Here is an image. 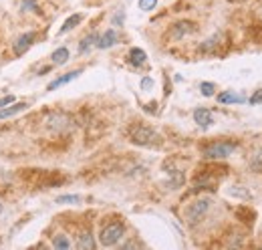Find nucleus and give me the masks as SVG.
Returning <instances> with one entry per match:
<instances>
[{"label": "nucleus", "mask_w": 262, "mask_h": 250, "mask_svg": "<svg viewBox=\"0 0 262 250\" xmlns=\"http://www.w3.org/2000/svg\"><path fill=\"white\" fill-rule=\"evenodd\" d=\"M129 139L135 145H141V147H161V143H163V137L159 136V133L155 129H152L150 125H143V123L131 125Z\"/></svg>", "instance_id": "f257e3e1"}, {"label": "nucleus", "mask_w": 262, "mask_h": 250, "mask_svg": "<svg viewBox=\"0 0 262 250\" xmlns=\"http://www.w3.org/2000/svg\"><path fill=\"white\" fill-rule=\"evenodd\" d=\"M236 147H238L236 141H226V139L212 141L202 147V156L206 159H226L228 156H232L236 152Z\"/></svg>", "instance_id": "f03ea898"}, {"label": "nucleus", "mask_w": 262, "mask_h": 250, "mask_svg": "<svg viewBox=\"0 0 262 250\" xmlns=\"http://www.w3.org/2000/svg\"><path fill=\"white\" fill-rule=\"evenodd\" d=\"M123 234H125V224H123L121 220H113V222H109V224H105V226L101 228V232H99V242H101V246H105V248L115 246V244H119V240L123 238Z\"/></svg>", "instance_id": "7ed1b4c3"}, {"label": "nucleus", "mask_w": 262, "mask_h": 250, "mask_svg": "<svg viewBox=\"0 0 262 250\" xmlns=\"http://www.w3.org/2000/svg\"><path fill=\"white\" fill-rule=\"evenodd\" d=\"M44 125L51 129V131L63 133V131H67V129L73 127V117H71L69 113H65V111H53V113L46 115Z\"/></svg>", "instance_id": "20e7f679"}, {"label": "nucleus", "mask_w": 262, "mask_h": 250, "mask_svg": "<svg viewBox=\"0 0 262 250\" xmlns=\"http://www.w3.org/2000/svg\"><path fill=\"white\" fill-rule=\"evenodd\" d=\"M210 206H212V200H208V198H200V200H196L194 204H190L186 208V220H188V224H198L204 218V216H206V212L210 210Z\"/></svg>", "instance_id": "39448f33"}, {"label": "nucleus", "mask_w": 262, "mask_h": 250, "mask_svg": "<svg viewBox=\"0 0 262 250\" xmlns=\"http://www.w3.org/2000/svg\"><path fill=\"white\" fill-rule=\"evenodd\" d=\"M192 32H196V24H194V23H190V21H179V23H175V24L170 28V39L182 41L186 35H192Z\"/></svg>", "instance_id": "423d86ee"}, {"label": "nucleus", "mask_w": 262, "mask_h": 250, "mask_svg": "<svg viewBox=\"0 0 262 250\" xmlns=\"http://www.w3.org/2000/svg\"><path fill=\"white\" fill-rule=\"evenodd\" d=\"M35 32H24V35H21L19 39H16L14 43H12V51H14V55L16 57H22L28 48H30V45L35 43Z\"/></svg>", "instance_id": "0eeeda50"}, {"label": "nucleus", "mask_w": 262, "mask_h": 250, "mask_svg": "<svg viewBox=\"0 0 262 250\" xmlns=\"http://www.w3.org/2000/svg\"><path fill=\"white\" fill-rule=\"evenodd\" d=\"M81 73V69H77V71H71V73H67V75H63V77H57L55 81H51L46 85V91H55V89H59V87H63V85H67V83H71L73 79H77Z\"/></svg>", "instance_id": "6e6552de"}, {"label": "nucleus", "mask_w": 262, "mask_h": 250, "mask_svg": "<svg viewBox=\"0 0 262 250\" xmlns=\"http://www.w3.org/2000/svg\"><path fill=\"white\" fill-rule=\"evenodd\" d=\"M117 41H119V37H117V32L113 30V28H109V30H105L103 35L97 39V48H111L113 45H117Z\"/></svg>", "instance_id": "1a4fd4ad"}, {"label": "nucleus", "mask_w": 262, "mask_h": 250, "mask_svg": "<svg viewBox=\"0 0 262 250\" xmlns=\"http://www.w3.org/2000/svg\"><path fill=\"white\" fill-rule=\"evenodd\" d=\"M194 121L198 123L202 129H208L212 123H214V117H212V113L208 111V109H204V107H198L194 111Z\"/></svg>", "instance_id": "9d476101"}, {"label": "nucleus", "mask_w": 262, "mask_h": 250, "mask_svg": "<svg viewBox=\"0 0 262 250\" xmlns=\"http://www.w3.org/2000/svg\"><path fill=\"white\" fill-rule=\"evenodd\" d=\"M97 246V242H95V238H93V234H91V230H83L79 234V238H77V248H81V250H93Z\"/></svg>", "instance_id": "9b49d317"}, {"label": "nucleus", "mask_w": 262, "mask_h": 250, "mask_svg": "<svg viewBox=\"0 0 262 250\" xmlns=\"http://www.w3.org/2000/svg\"><path fill=\"white\" fill-rule=\"evenodd\" d=\"M28 103H10V107H0V119H8L16 113L26 111Z\"/></svg>", "instance_id": "f8f14e48"}, {"label": "nucleus", "mask_w": 262, "mask_h": 250, "mask_svg": "<svg viewBox=\"0 0 262 250\" xmlns=\"http://www.w3.org/2000/svg\"><path fill=\"white\" fill-rule=\"evenodd\" d=\"M246 97L244 95H238V93H232V91H224L218 95V103H224V105H230V103H244Z\"/></svg>", "instance_id": "ddd939ff"}, {"label": "nucleus", "mask_w": 262, "mask_h": 250, "mask_svg": "<svg viewBox=\"0 0 262 250\" xmlns=\"http://www.w3.org/2000/svg\"><path fill=\"white\" fill-rule=\"evenodd\" d=\"M145 61H147V55H145V51H141V48L133 46L129 51V63L133 65V67H143Z\"/></svg>", "instance_id": "4468645a"}, {"label": "nucleus", "mask_w": 262, "mask_h": 250, "mask_svg": "<svg viewBox=\"0 0 262 250\" xmlns=\"http://www.w3.org/2000/svg\"><path fill=\"white\" fill-rule=\"evenodd\" d=\"M81 21H83V14H73V16H69V19L63 23V26H61V30H59V35H67L69 30H73L75 26L81 24Z\"/></svg>", "instance_id": "2eb2a0df"}, {"label": "nucleus", "mask_w": 262, "mask_h": 250, "mask_svg": "<svg viewBox=\"0 0 262 250\" xmlns=\"http://www.w3.org/2000/svg\"><path fill=\"white\" fill-rule=\"evenodd\" d=\"M97 39H99V37H97L95 32H93V35H89V37H85L83 41H81V45H79V55L89 53V51H91V46L97 45Z\"/></svg>", "instance_id": "dca6fc26"}, {"label": "nucleus", "mask_w": 262, "mask_h": 250, "mask_svg": "<svg viewBox=\"0 0 262 250\" xmlns=\"http://www.w3.org/2000/svg\"><path fill=\"white\" fill-rule=\"evenodd\" d=\"M51 59H53V63H55V65H65V63L69 61V48H67V46L57 48Z\"/></svg>", "instance_id": "f3484780"}, {"label": "nucleus", "mask_w": 262, "mask_h": 250, "mask_svg": "<svg viewBox=\"0 0 262 250\" xmlns=\"http://www.w3.org/2000/svg\"><path fill=\"white\" fill-rule=\"evenodd\" d=\"M218 41H220V35H214L212 39H208V41H204L202 45H200V51L202 53H212L214 48L218 46Z\"/></svg>", "instance_id": "a211bd4d"}, {"label": "nucleus", "mask_w": 262, "mask_h": 250, "mask_svg": "<svg viewBox=\"0 0 262 250\" xmlns=\"http://www.w3.org/2000/svg\"><path fill=\"white\" fill-rule=\"evenodd\" d=\"M53 246H55V248H61V250H69L73 244H71V240L65 236V234H57V236L53 238Z\"/></svg>", "instance_id": "6ab92c4d"}, {"label": "nucleus", "mask_w": 262, "mask_h": 250, "mask_svg": "<svg viewBox=\"0 0 262 250\" xmlns=\"http://www.w3.org/2000/svg\"><path fill=\"white\" fill-rule=\"evenodd\" d=\"M200 91H202L204 97H212V95H214V91H216V85H214V83H202Z\"/></svg>", "instance_id": "aec40b11"}, {"label": "nucleus", "mask_w": 262, "mask_h": 250, "mask_svg": "<svg viewBox=\"0 0 262 250\" xmlns=\"http://www.w3.org/2000/svg\"><path fill=\"white\" fill-rule=\"evenodd\" d=\"M77 202H81L79 196H59L57 198V204H77Z\"/></svg>", "instance_id": "412c9836"}, {"label": "nucleus", "mask_w": 262, "mask_h": 250, "mask_svg": "<svg viewBox=\"0 0 262 250\" xmlns=\"http://www.w3.org/2000/svg\"><path fill=\"white\" fill-rule=\"evenodd\" d=\"M155 6H157V0H139V8L145 10V12L147 10H153Z\"/></svg>", "instance_id": "4be33fe9"}, {"label": "nucleus", "mask_w": 262, "mask_h": 250, "mask_svg": "<svg viewBox=\"0 0 262 250\" xmlns=\"http://www.w3.org/2000/svg\"><path fill=\"white\" fill-rule=\"evenodd\" d=\"M250 168L254 170V172H262V152L252 159V163H250Z\"/></svg>", "instance_id": "5701e85b"}, {"label": "nucleus", "mask_w": 262, "mask_h": 250, "mask_svg": "<svg viewBox=\"0 0 262 250\" xmlns=\"http://www.w3.org/2000/svg\"><path fill=\"white\" fill-rule=\"evenodd\" d=\"M22 10H37V0H22Z\"/></svg>", "instance_id": "b1692460"}, {"label": "nucleus", "mask_w": 262, "mask_h": 250, "mask_svg": "<svg viewBox=\"0 0 262 250\" xmlns=\"http://www.w3.org/2000/svg\"><path fill=\"white\" fill-rule=\"evenodd\" d=\"M248 101L252 103V105H256V103H262V89H258L250 99H248Z\"/></svg>", "instance_id": "393cba45"}, {"label": "nucleus", "mask_w": 262, "mask_h": 250, "mask_svg": "<svg viewBox=\"0 0 262 250\" xmlns=\"http://www.w3.org/2000/svg\"><path fill=\"white\" fill-rule=\"evenodd\" d=\"M10 103H14V97H12V95H6V97L0 99V107H6V105H10Z\"/></svg>", "instance_id": "a878e982"}, {"label": "nucleus", "mask_w": 262, "mask_h": 250, "mask_svg": "<svg viewBox=\"0 0 262 250\" xmlns=\"http://www.w3.org/2000/svg\"><path fill=\"white\" fill-rule=\"evenodd\" d=\"M123 23V10H119L115 16H113V24H121Z\"/></svg>", "instance_id": "bb28decb"}, {"label": "nucleus", "mask_w": 262, "mask_h": 250, "mask_svg": "<svg viewBox=\"0 0 262 250\" xmlns=\"http://www.w3.org/2000/svg\"><path fill=\"white\" fill-rule=\"evenodd\" d=\"M152 85H153V81H152V79H143V81H141V87H143V89H150Z\"/></svg>", "instance_id": "cd10ccee"}, {"label": "nucleus", "mask_w": 262, "mask_h": 250, "mask_svg": "<svg viewBox=\"0 0 262 250\" xmlns=\"http://www.w3.org/2000/svg\"><path fill=\"white\" fill-rule=\"evenodd\" d=\"M0 214H2V204H0Z\"/></svg>", "instance_id": "c85d7f7f"}]
</instances>
